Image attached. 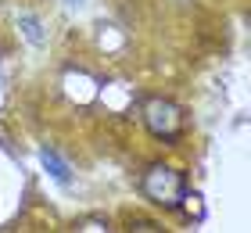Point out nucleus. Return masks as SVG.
<instances>
[{
  "label": "nucleus",
  "mask_w": 251,
  "mask_h": 233,
  "mask_svg": "<svg viewBox=\"0 0 251 233\" xmlns=\"http://www.w3.org/2000/svg\"><path fill=\"white\" fill-rule=\"evenodd\" d=\"M129 233H162V226H154V223H147V219H136V223L129 226Z\"/></svg>",
  "instance_id": "obj_5"
},
{
  "label": "nucleus",
  "mask_w": 251,
  "mask_h": 233,
  "mask_svg": "<svg viewBox=\"0 0 251 233\" xmlns=\"http://www.w3.org/2000/svg\"><path fill=\"white\" fill-rule=\"evenodd\" d=\"M65 4H68V7H83L86 0H65Z\"/></svg>",
  "instance_id": "obj_6"
},
{
  "label": "nucleus",
  "mask_w": 251,
  "mask_h": 233,
  "mask_svg": "<svg viewBox=\"0 0 251 233\" xmlns=\"http://www.w3.org/2000/svg\"><path fill=\"white\" fill-rule=\"evenodd\" d=\"M140 190L147 201L162 205V208H179V201H187V186H183V176L173 169V165H147L144 180H140Z\"/></svg>",
  "instance_id": "obj_1"
},
{
  "label": "nucleus",
  "mask_w": 251,
  "mask_h": 233,
  "mask_svg": "<svg viewBox=\"0 0 251 233\" xmlns=\"http://www.w3.org/2000/svg\"><path fill=\"white\" fill-rule=\"evenodd\" d=\"M144 126L158 140H176L183 133V111H179L173 101H165V97H151L144 104Z\"/></svg>",
  "instance_id": "obj_2"
},
{
  "label": "nucleus",
  "mask_w": 251,
  "mask_h": 233,
  "mask_svg": "<svg viewBox=\"0 0 251 233\" xmlns=\"http://www.w3.org/2000/svg\"><path fill=\"white\" fill-rule=\"evenodd\" d=\"M40 158H43V165H47V169H50V176H54V180H61V183L68 180V165H65V161L58 158V151H50V147H43V151H40Z\"/></svg>",
  "instance_id": "obj_4"
},
{
  "label": "nucleus",
  "mask_w": 251,
  "mask_h": 233,
  "mask_svg": "<svg viewBox=\"0 0 251 233\" xmlns=\"http://www.w3.org/2000/svg\"><path fill=\"white\" fill-rule=\"evenodd\" d=\"M248 32H251V15H248Z\"/></svg>",
  "instance_id": "obj_7"
},
{
  "label": "nucleus",
  "mask_w": 251,
  "mask_h": 233,
  "mask_svg": "<svg viewBox=\"0 0 251 233\" xmlns=\"http://www.w3.org/2000/svg\"><path fill=\"white\" fill-rule=\"evenodd\" d=\"M18 29L25 32V40H29L32 47H40L43 40H47V32H43V26H40V18H32V15H22V18H18Z\"/></svg>",
  "instance_id": "obj_3"
}]
</instances>
